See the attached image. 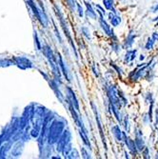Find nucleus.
<instances>
[{"label":"nucleus","instance_id":"obj_1","mask_svg":"<svg viewBox=\"0 0 158 159\" xmlns=\"http://www.w3.org/2000/svg\"><path fill=\"white\" fill-rule=\"evenodd\" d=\"M98 21H99V25L101 27V29L103 30V32L110 37L113 38L114 40H117L116 36L114 35V33H113V30L111 28V25L104 19V16H99L98 17Z\"/></svg>","mask_w":158,"mask_h":159},{"label":"nucleus","instance_id":"obj_2","mask_svg":"<svg viewBox=\"0 0 158 159\" xmlns=\"http://www.w3.org/2000/svg\"><path fill=\"white\" fill-rule=\"evenodd\" d=\"M85 6H86V11H85V12H86V16H87L89 18H91V19H96L98 16H97V11H96V10H94L93 9V5L90 3V2H87V1H85Z\"/></svg>","mask_w":158,"mask_h":159},{"label":"nucleus","instance_id":"obj_3","mask_svg":"<svg viewBox=\"0 0 158 159\" xmlns=\"http://www.w3.org/2000/svg\"><path fill=\"white\" fill-rule=\"evenodd\" d=\"M108 17H109V21H110V24L112 26V27H118L121 23V17L118 16L117 13L113 12V11H110L108 13Z\"/></svg>","mask_w":158,"mask_h":159},{"label":"nucleus","instance_id":"obj_4","mask_svg":"<svg viewBox=\"0 0 158 159\" xmlns=\"http://www.w3.org/2000/svg\"><path fill=\"white\" fill-rule=\"evenodd\" d=\"M68 92H69V103L73 105L77 111H79V102L75 96V93L70 88H68Z\"/></svg>","mask_w":158,"mask_h":159},{"label":"nucleus","instance_id":"obj_5","mask_svg":"<svg viewBox=\"0 0 158 159\" xmlns=\"http://www.w3.org/2000/svg\"><path fill=\"white\" fill-rule=\"evenodd\" d=\"M92 107H93V112H94V115H95V119H96V122H97V127L99 129V132H100V135H101V138H102V141L103 143L105 144V137H104V134H103V131H102V124H101V120L99 118V114H98V111H97V109L95 108L94 104L92 102ZM106 145V144H105Z\"/></svg>","mask_w":158,"mask_h":159},{"label":"nucleus","instance_id":"obj_6","mask_svg":"<svg viewBox=\"0 0 158 159\" xmlns=\"http://www.w3.org/2000/svg\"><path fill=\"white\" fill-rule=\"evenodd\" d=\"M135 145L137 147V150L138 151H142L145 149V142H144V139L142 137V133L141 132H138L135 134Z\"/></svg>","mask_w":158,"mask_h":159},{"label":"nucleus","instance_id":"obj_7","mask_svg":"<svg viewBox=\"0 0 158 159\" xmlns=\"http://www.w3.org/2000/svg\"><path fill=\"white\" fill-rule=\"evenodd\" d=\"M137 54V50H129L127 51L126 54H125V58H124V62L125 63H130L133 62Z\"/></svg>","mask_w":158,"mask_h":159},{"label":"nucleus","instance_id":"obj_8","mask_svg":"<svg viewBox=\"0 0 158 159\" xmlns=\"http://www.w3.org/2000/svg\"><path fill=\"white\" fill-rule=\"evenodd\" d=\"M111 133L113 136L115 137L117 141H122L123 140V132H121V129L118 125H114L111 128Z\"/></svg>","mask_w":158,"mask_h":159},{"label":"nucleus","instance_id":"obj_9","mask_svg":"<svg viewBox=\"0 0 158 159\" xmlns=\"http://www.w3.org/2000/svg\"><path fill=\"white\" fill-rule=\"evenodd\" d=\"M103 6L106 10L117 13V11L114 8V0H103Z\"/></svg>","mask_w":158,"mask_h":159},{"label":"nucleus","instance_id":"obj_10","mask_svg":"<svg viewBox=\"0 0 158 159\" xmlns=\"http://www.w3.org/2000/svg\"><path fill=\"white\" fill-rule=\"evenodd\" d=\"M134 39H135V34H133V32H130V34H128L126 40H125V44L124 46L126 48H131L133 46V44L134 43Z\"/></svg>","mask_w":158,"mask_h":159},{"label":"nucleus","instance_id":"obj_11","mask_svg":"<svg viewBox=\"0 0 158 159\" xmlns=\"http://www.w3.org/2000/svg\"><path fill=\"white\" fill-rule=\"evenodd\" d=\"M155 40L151 36V37H149L148 38V41L146 42V44H145V49L147 50V51H151V50H152L153 49V46H154V44H155Z\"/></svg>","mask_w":158,"mask_h":159},{"label":"nucleus","instance_id":"obj_12","mask_svg":"<svg viewBox=\"0 0 158 159\" xmlns=\"http://www.w3.org/2000/svg\"><path fill=\"white\" fill-rule=\"evenodd\" d=\"M95 10H96L97 13L99 14V16H106V11H105V9H104L102 6H100V5H98V4H96Z\"/></svg>","mask_w":158,"mask_h":159},{"label":"nucleus","instance_id":"obj_13","mask_svg":"<svg viewBox=\"0 0 158 159\" xmlns=\"http://www.w3.org/2000/svg\"><path fill=\"white\" fill-rule=\"evenodd\" d=\"M81 32L83 33V35L86 38H87L88 40H91V33H90V30L87 27H82L81 28Z\"/></svg>","mask_w":158,"mask_h":159},{"label":"nucleus","instance_id":"obj_14","mask_svg":"<svg viewBox=\"0 0 158 159\" xmlns=\"http://www.w3.org/2000/svg\"><path fill=\"white\" fill-rule=\"evenodd\" d=\"M76 8H77V13H78L79 17L82 18L84 16V12H85V11L83 10V7L81 6L80 3H76Z\"/></svg>","mask_w":158,"mask_h":159},{"label":"nucleus","instance_id":"obj_15","mask_svg":"<svg viewBox=\"0 0 158 159\" xmlns=\"http://www.w3.org/2000/svg\"><path fill=\"white\" fill-rule=\"evenodd\" d=\"M68 1V4L69 6L70 7V9L74 11L75 10V6H76V2H75V0H67Z\"/></svg>","mask_w":158,"mask_h":159},{"label":"nucleus","instance_id":"obj_16","mask_svg":"<svg viewBox=\"0 0 158 159\" xmlns=\"http://www.w3.org/2000/svg\"><path fill=\"white\" fill-rule=\"evenodd\" d=\"M81 155H82V157L83 158H90L91 156L89 155V152L86 151V149L85 148H82L81 149Z\"/></svg>","mask_w":158,"mask_h":159},{"label":"nucleus","instance_id":"obj_17","mask_svg":"<svg viewBox=\"0 0 158 159\" xmlns=\"http://www.w3.org/2000/svg\"><path fill=\"white\" fill-rule=\"evenodd\" d=\"M70 155L71 156H70V158H79L80 156V154L78 153V152L75 150V149H74V151H71V153H70Z\"/></svg>","mask_w":158,"mask_h":159},{"label":"nucleus","instance_id":"obj_18","mask_svg":"<svg viewBox=\"0 0 158 159\" xmlns=\"http://www.w3.org/2000/svg\"><path fill=\"white\" fill-rule=\"evenodd\" d=\"M151 11L152 12H157L158 11V3L151 7Z\"/></svg>","mask_w":158,"mask_h":159},{"label":"nucleus","instance_id":"obj_19","mask_svg":"<svg viewBox=\"0 0 158 159\" xmlns=\"http://www.w3.org/2000/svg\"><path fill=\"white\" fill-rule=\"evenodd\" d=\"M144 58H145V56H144V55H143V54H141V55H140V60L142 61V60H143V59H144Z\"/></svg>","mask_w":158,"mask_h":159},{"label":"nucleus","instance_id":"obj_20","mask_svg":"<svg viewBox=\"0 0 158 159\" xmlns=\"http://www.w3.org/2000/svg\"><path fill=\"white\" fill-rule=\"evenodd\" d=\"M157 20H158V16H156V17L153 19V21H157Z\"/></svg>","mask_w":158,"mask_h":159}]
</instances>
